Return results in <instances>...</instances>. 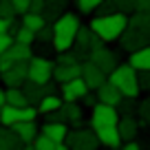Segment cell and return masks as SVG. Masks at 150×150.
Listing matches in <instances>:
<instances>
[{
	"instance_id": "obj_1",
	"label": "cell",
	"mask_w": 150,
	"mask_h": 150,
	"mask_svg": "<svg viewBox=\"0 0 150 150\" xmlns=\"http://www.w3.org/2000/svg\"><path fill=\"white\" fill-rule=\"evenodd\" d=\"M126 27H128V13H124V11L97 13L93 20H91V24H88V29L102 40L104 44L117 42Z\"/></svg>"
},
{
	"instance_id": "obj_2",
	"label": "cell",
	"mask_w": 150,
	"mask_h": 150,
	"mask_svg": "<svg viewBox=\"0 0 150 150\" xmlns=\"http://www.w3.org/2000/svg\"><path fill=\"white\" fill-rule=\"evenodd\" d=\"M106 80L110 84H115L119 88V93L124 97H139V77H137V71L130 64H117L110 73L106 75Z\"/></svg>"
},
{
	"instance_id": "obj_3",
	"label": "cell",
	"mask_w": 150,
	"mask_h": 150,
	"mask_svg": "<svg viewBox=\"0 0 150 150\" xmlns=\"http://www.w3.org/2000/svg\"><path fill=\"white\" fill-rule=\"evenodd\" d=\"M64 144H66V148H73V150H95V148H99V139L95 135V130L93 128H86V126L69 130L66 137H64Z\"/></svg>"
},
{
	"instance_id": "obj_4",
	"label": "cell",
	"mask_w": 150,
	"mask_h": 150,
	"mask_svg": "<svg viewBox=\"0 0 150 150\" xmlns=\"http://www.w3.org/2000/svg\"><path fill=\"white\" fill-rule=\"evenodd\" d=\"M117 122H119V110H117V106H110V104L97 102L93 108H91V122H88V126L93 128V130L104 128V126H117Z\"/></svg>"
},
{
	"instance_id": "obj_5",
	"label": "cell",
	"mask_w": 150,
	"mask_h": 150,
	"mask_svg": "<svg viewBox=\"0 0 150 150\" xmlns=\"http://www.w3.org/2000/svg\"><path fill=\"white\" fill-rule=\"evenodd\" d=\"M29 69V80L35 84H47L49 80H53V62L40 55H31V60L27 62Z\"/></svg>"
},
{
	"instance_id": "obj_6",
	"label": "cell",
	"mask_w": 150,
	"mask_h": 150,
	"mask_svg": "<svg viewBox=\"0 0 150 150\" xmlns=\"http://www.w3.org/2000/svg\"><path fill=\"white\" fill-rule=\"evenodd\" d=\"M80 16L77 13H66V11H62L60 16L55 18V22L51 24L53 29V35H64V38H73L75 40V33H77V29H80Z\"/></svg>"
},
{
	"instance_id": "obj_7",
	"label": "cell",
	"mask_w": 150,
	"mask_h": 150,
	"mask_svg": "<svg viewBox=\"0 0 150 150\" xmlns=\"http://www.w3.org/2000/svg\"><path fill=\"white\" fill-rule=\"evenodd\" d=\"M88 86H86V82L82 80V75H77V77H73V80L64 82V84H60V95L64 102H80L82 95L88 93Z\"/></svg>"
},
{
	"instance_id": "obj_8",
	"label": "cell",
	"mask_w": 150,
	"mask_h": 150,
	"mask_svg": "<svg viewBox=\"0 0 150 150\" xmlns=\"http://www.w3.org/2000/svg\"><path fill=\"white\" fill-rule=\"evenodd\" d=\"M88 60L91 62H95V64L99 66V69L104 71V73H110L115 66H117V53L115 51H110V49H106L102 44V47H97V49H93V51L88 53Z\"/></svg>"
},
{
	"instance_id": "obj_9",
	"label": "cell",
	"mask_w": 150,
	"mask_h": 150,
	"mask_svg": "<svg viewBox=\"0 0 150 150\" xmlns=\"http://www.w3.org/2000/svg\"><path fill=\"white\" fill-rule=\"evenodd\" d=\"M2 82L7 86H22L24 82L29 80V69H27V62H13L7 71H2Z\"/></svg>"
},
{
	"instance_id": "obj_10",
	"label": "cell",
	"mask_w": 150,
	"mask_h": 150,
	"mask_svg": "<svg viewBox=\"0 0 150 150\" xmlns=\"http://www.w3.org/2000/svg\"><path fill=\"white\" fill-rule=\"evenodd\" d=\"M82 80L86 82V86H88L91 91H95L102 82H106V73H104L95 62L86 60V62H82Z\"/></svg>"
},
{
	"instance_id": "obj_11",
	"label": "cell",
	"mask_w": 150,
	"mask_h": 150,
	"mask_svg": "<svg viewBox=\"0 0 150 150\" xmlns=\"http://www.w3.org/2000/svg\"><path fill=\"white\" fill-rule=\"evenodd\" d=\"M95 33L91 31L88 27H82L77 29V33H75V42H73V49H75V55H77V60L80 57H86L88 60V51H91V40H93Z\"/></svg>"
},
{
	"instance_id": "obj_12",
	"label": "cell",
	"mask_w": 150,
	"mask_h": 150,
	"mask_svg": "<svg viewBox=\"0 0 150 150\" xmlns=\"http://www.w3.org/2000/svg\"><path fill=\"white\" fill-rule=\"evenodd\" d=\"M139 119H135L130 112L126 115H119V122H117V132L122 137V141H128V139H137V132H139Z\"/></svg>"
},
{
	"instance_id": "obj_13",
	"label": "cell",
	"mask_w": 150,
	"mask_h": 150,
	"mask_svg": "<svg viewBox=\"0 0 150 150\" xmlns=\"http://www.w3.org/2000/svg\"><path fill=\"white\" fill-rule=\"evenodd\" d=\"M119 42H122V49H126V51H135V49L148 44V38H146L141 31H137V29L126 27L124 33L119 35Z\"/></svg>"
},
{
	"instance_id": "obj_14",
	"label": "cell",
	"mask_w": 150,
	"mask_h": 150,
	"mask_svg": "<svg viewBox=\"0 0 150 150\" xmlns=\"http://www.w3.org/2000/svg\"><path fill=\"white\" fill-rule=\"evenodd\" d=\"M95 95H97V102H104V104H110V106H117L119 102H122L124 95L119 93V88L115 84H110V82H102V84L95 88Z\"/></svg>"
},
{
	"instance_id": "obj_15",
	"label": "cell",
	"mask_w": 150,
	"mask_h": 150,
	"mask_svg": "<svg viewBox=\"0 0 150 150\" xmlns=\"http://www.w3.org/2000/svg\"><path fill=\"white\" fill-rule=\"evenodd\" d=\"M82 75V64L75 62V64H53V82L55 84H64V82L73 80Z\"/></svg>"
},
{
	"instance_id": "obj_16",
	"label": "cell",
	"mask_w": 150,
	"mask_h": 150,
	"mask_svg": "<svg viewBox=\"0 0 150 150\" xmlns=\"http://www.w3.org/2000/svg\"><path fill=\"white\" fill-rule=\"evenodd\" d=\"M128 64H130L137 73H139V71H150V44H144V47L130 51Z\"/></svg>"
},
{
	"instance_id": "obj_17",
	"label": "cell",
	"mask_w": 150,
	"mask_h": 150,
	"mask_svg": "<svg viewBox=\"0 0 150 150\" xmlns=\"http://www.w3.org/2000/svg\"><path fill=\"white\" fill-rule=\"evenodd\" d=\"M11 130L18 135V139L22 141V144H31L33 137L40 132V124L38 122H16L13 126H11Z\"/></svg>"
},
{
	"instance_id": "obj_18",
	"label": "cell",
	"mask_w": 150,
	"mask_h": 150,
	"mask_svg": "<svg viewBox=\"0 0 150 150\" xmlns=\"http://www.w3.org/2000/svg\"><path fill=\"white\" fill-rule=\"evenodd\" d=\"M99 139V146H106V148H122V137L117 132V126H104L95 130Z\"/></svg>"
},
{
	"instance_id": "obj_19",
	"label": "cell",
	"mask_w": 150,
	"mask_h": 150,
	"mask_svg": "<svg viewBox=\"0 0 150 150\" xmlns=\"http://www.w3.org/2000/svg\"><path fill=\"white\" fill-rule=\"evenodd\" d=\"M40 132L51 137L53 141H64L66 132H69V124H64V122H44L42 126H40Z\"/></svg>"
},
{
	"instance_id": "obj_20",
	"label": "cell",
	"mask_w": 150,
	"mask_h": 150,
	"mask_svg": "<svg viewBox=\"0 0 150 150\" xmlns=\"http://www.w3.org/2000/svg\"><path fill=\"white\" fill-rule=\"evenodd\" d=\"M62 104H64L62 95H57V93H47V95H42V97H40V102L35 104V108H38V112H40V115H47V112H53L55 108H60Z\"/></svg>"
},
{
	"instance_id": "obj_21",
	"label": "cell",
	"mask_w": 150,
	"mask_h": 150,
	"mask_svg": "<svg viewBox=\"0 0 150 150\" xmlns=\"http://www.w3.org/2000/svg\"><path fill=\"white\" fill-rule=\"evenodd\" d=\"M29 148H35V150H66V144L64 141H53L51 137L38 132L33 137V141L29 144Z\"/></svg>"
},
{
	"instance_id": "obj_22",
	"label": "cell",
	"mask_w": 150,
	"mask_h": 150,
	"mask_svg": "<svg viewBox=\"0 0 150 150\" xmlns=\"http://www.w3.org/2000/svg\"><path fill=\"white\" fill-rule=\"evenodd\" d=\"M128 27L141 31L150 40V11H137L132 18H128Z\"/></svg>"
},
{
	"instance_id": "obj_23",
	"label": "cell",
	"mask_w": 150,
	"mask_h": 150,
	"mask_svg": "<svg viewBox=\"0 0 150 150\" xmlns=\"http://www.w3.org/2000/svg\"><path fill=\"white\" fill-rule=\"evenodd\" d=\"M22 141L18 139L11 126H0V150H11V148H20Z\"/></svg>"
},
{
	"instance_id": "obj_24",
	"label": "cell",
	"mask_w": 150,
	"mask_h": 150,
	"mask_svg": "<svg viewBox=\"0 0 150 150\" xmlns=\"http://www.w3.org/2000/svg\"><path fill=\"white\" fill-rule=\"evenodd\" d=\"M16 122H20V108L5 102L0 106V124L2 126H13Z\"/></svg>"
},
{
	"instance_id": "obj_25",
	"label": "cell",
	"mask_w": 150,
	"mask_h": 150,
	"mask_svg": "<svg viewBox=\"0 0 150 150\" xmlns=\"http://www.w3.org/2000/svg\"><path fill=\"white\" fill-rule=\"evenodd\" d=\"M22 91H24V97H27V102L33 104V106H35V104L40 102V97L44 95L42 84H35V82H31V80H27V82L22 84Z\"/></svg>"
},
{
	"instance_id": "obj_26",
	"label": "cell",
	"mask_w": 150,
	"mask_h": 150,
	"mask_svg": "<svg viewBox=\"0 0 150 150\" xmlns=\"http://www.w3.org/2000/svg\"><path fill=\"white\" fill-rule=\"evenodd\" d=\"M5 102L11 104V106H27V97H24V91L22 86H9V88L5 91Z\"/></svg>"
},
{
	"instance_id": "obj_27",
	"label": "cell",
	"mask_w": 150,
	"mask_h": 150,
	"mask_svg": "<svg viewBox=\"0 0 150 150\" xmlns=\"http://www.w3.org/2000/svg\"><path fill=\"white\" fill-rule=\"evenodd\" d=\"M7 51L11 53V57H13L16 62H29V60H31V55H33L31 44H20V42H13Z\"/></svg>"
},
{
	"instance_id": "obj_28",
	"label": "cell",
	"mask_w": 150,
	"mask_h": 150,
	"mask_svg": "<svg viewBox=\"0 0 150 150\" xmlns=\"http://www.w3.org/2000/svg\"><path fill=\"white\" fill-rule=\"evenodd\" d=\"M47 24L42 13H33V11H24L22 13V27L31 29V31H40V29Z\"/></svg>"
},
{
	"instance_id": "obj_29",
	"label": "cell",
	"mask_w": 150,
	"mask_h": 150,
	"mask_svg": "<svg viewBox=\"0 0 150 150\" xmlns=\"http://www.w3.org/2000/svg\"><path fill=\"white\" fill-rule=\"evenodd\" d=\"M64 5L66 2H62V0H44V11H42L44 20H55L64 11Z\"/></svg>"
},
{
	"instance_id": "obj_30",
	"label": "cell",
	"mask_w": 150,
	"mask_h": 150,
	"mask_svg": "<svg viewBox=\"0 0 150 150\" xmlns=\"http://www.w3.org/2000/svg\"><path fill=\"white\" fill-rule=\"evenodd\" d=\"M62 108H64V112H66V124L84 117V108H82L77 102H64V104H62Z\"/></svg>"
},
{
	"instance_id": "obj_31",
	"label": "cell",
	"mask_w": 150,
	"mask_h": 150,
	"mask_svg": "<svg viewBox=\"0 0 150 150\" xmlns=\"http://www.w3.org/2000/svg\"><path fill=\"white\" fill-rule=\"evenodd\" d=\"M11 35H13V42H20V44H33V42H35V31L22 27V24H20Z\"/></svg>"
},
{
	"instance_id": "obj_32",
	"label": "cell",
	"mask_w": 150,
	"mask_h": 150,
	"mask_svg": "<svg viewBox=\"0 0 150 150\" xmlns=\"http://www.w3.org/2000/svg\"><path fill=\"white\" fill-rule=\"evenodd\" d=\"M75 5H77V11H80L82 16H91L102 5V0H75Z\"/></svg>"
},
{
	"instance_id": "obj_33",
	"label": "cell",
	"mask_w": 150,
	"mask_h": 150,
	"mask_svg": "<svg viewBox=\"0 0 150 150\" xmlns=\"http://www.w3.org/2000/svg\"><path fill=\"white\" fill-rule=\"evenodd\" d=\"M137 110H139V126H150V97H146L137 106Z\"/></svg>"
},
{
	"instance_id": "obj_34",
	"label": "cell",
	"mask_w": 150,
	"mask_h": 150,
	"mask_svg": "<svg viewBox=\"0 0 150 150\" xmlns=\"http://www.w3.org/2000/svg\"><path fill=\"white\" fill-rule=\"evenodd\" d=\"M40 117V112L33 104H27V106H20V122H35Z\"/></svg>"
},
{
	"instance_id": "obj_35",
	"label": "cell",
	"mask_w": 150,
	"mask_h": 150,
	"mask_svg": "<svg viewBox=\"0 0 150 150\" xmlns=\"http://www.w3.org/2000/svg\"><path fill=\"white\" fill-rule=\"evenodd\" d=\"M75 62H80L77 60V55H75V51H60L57 53V64H75Z\"/></svg>"
},
{
	"instance_id": "obj_36",
	"label": "cell",
	"mask_w": 150,
	"mask_h": 150,
	"mask_svg": "<svg viewBox=\"0 0 150 150\" xmlns=\"http://www.w3.org/2000/svg\"><path fill=\"white\" fill-rule=\"evenodd\" d=\"M51 38H53V29L49 27V24H44L40 31H35V40H38V42H42V44L51 42Z\"/></svg>"
},
{
	"instance_id": "obj_37",
	"label": "cell",
	"mask_w": 150,
	"mask_h": 150,
	"mask_svg": "<svg viewBox=\"0 0 150 150\" xmlns=\"http://www.w3.org/2000/svg\"><path fill=\"white\" fill-rule=\"evenodd\" d=\"M16 9L11 5V0H0V18H13Z\"/></svg>"
},
{
	"instance_id": "obj_38",
	"label": "cell",
	"mask_w": 150,
	"mask_h": 150,
	"mask_svg": "<svg viewBox=\"0 0 150 150\" xmlns=\"http://www.w3.org/2000/svg\"><path fill=\"white\" fill-rule=\"evenodd\" d=\"M137 77H139V91L150 93V71H139Z\"/></svg>"
},
{
	"instance_id": "obj_39",
	"label": "cell",
	"mask_w": 150,
	"mask_h": 150,
	"mask_svg": "<svg viewBox=\"0 0 150 150\" xmlns=\"http://www.w3.org/2000/svg\"><path fill=\"white\" fill-rule=\"evenodd\" d=\"M115 7H117V11H124V13L137 11V7H135V0H115Z\"/></svg>"
},
{
	"instance_id": "obj_40",
	"label": "cell",
	"mask_w": 150,
	"mask_h": 150,
	"mask_svg": "<svg viewBox=\"0 0 150 150\" xmlns=\"http://www.w3.org/2000/svg\"><path fill=\"white\" fill-rule=\"evenodd\" d=\"M80 102L84 104V108H93L95 104H97V95H95V91H88V93H84Z\"/></svg>"
},
{
	"instance_id": "obj_41",
	"label": "cell",
	"mask_w": 150,
	"mask_h": 150,
	"mask_svg": "<svg viewBox=\"0 0 150 150\" xmlns=\"http://www.w3.org/2000/svg\"><path fill=\"white\" fill-rule=\"evenodd\" d=\"M11 44H13V35H11V33H0V55H2Z\"/></svg>"
},
{
	"instance_id": "obj_42",
	"label": "cell",
	"mask_w": 150,
	"mask_h": 150,
	"mask_svg": "<svg viewBox=\"0 0 150 150\" xmlns=\"http://www.w3.org/2000/svg\"><path fill=\"white\" fill-rule=\"evenodd\" d=\"M11 5H13L16 13L22 16L24 11H29V5H31V0H11Z\"/></svg>"
},
{
	"instance_id": "obj_43",
	"label": "cell",
	"mask_w": 150,
	"mask_h": 150,
	"mask_svg": "<svg viewBox=\"0 0 150 150\" xmlns=\"http://www.w3.org/2000/svg\"><path fill=\"white\" fill-rule=\"evenodd\" d=\"M13 62H16V60L11 57V53H9V51H5L2 55H0V73H2V71H7L11 64H13Z\"/></svg>"
},
{
	"instance_id": "obj_44",
	"label": "cell",
	"mask_w": 150,
	"mask_h": 150,
	"mask_svg": "<svg viewBox=\"0 0 150 150\" xmlns=\"http://www.w3.org/2000/svg\"><path fill=\"white\" fill-rule=\"evenodd\" d=\"M29 11H33V13H42V11H44V0H31Z\"/></svg>"
},
{
	"instance_id": "obj_45",
	"label": "cell",
	"mask_w": 150,
	"mask_h": 150,
	"mask_svg": "<svg viewBox=\"0 0 150 150\" xmlns=\"http://www.w3.org/2000/svg\"><path fill=\"white\" fill-rule=\"evenodd\" d=\"M122 148H124V150H139L141 144H139L137 139H128V141H122Z\"/></svg>"
},
{
	"instance_id": "obj_46",
	"label": "cell",
	"mask_w": 150,
	"mask_h": 150,
	"mask_svg": "<svg viewBox=\"0 0 150 150\" xmlns=\"http://www.w3.org/2000/svg\"><path fill=\"white\" fill-rule=\"evenodd\" d=\"M13 18H0V33H9Z\"/></svg>"
},
{
	"instance_id": "obj_47",
	"label": "cell",
	"mask_w": 150,
	"mask_h": 150,
	"mask_svg": "<svg viewBox=\"0 0 150 150\" xmlns=\"http://www.w3.org/2000/svg\"><path fill=\"white\" fill-rule=\"evenodd\" d=\"M137 11H150V0H135Z\"/></svg>"
},
{
	"instance_id": "obj_48",
	"label": "cell",
	"mask_w": 150,
	"mask_h": 150,
	"mask_svg": "<svg viewBox=\"0 0 150 150\" xmlns=\"http://www.w3.org/2000/svg\"><path fill=\"white\" fill-rule=\"evenodd\" d=\"M2 104H5V91L0 88V106H2Z\"/></svg>"
}]
</instances>
